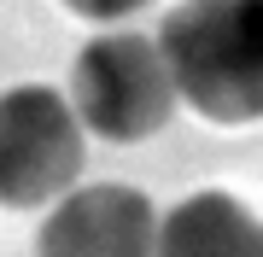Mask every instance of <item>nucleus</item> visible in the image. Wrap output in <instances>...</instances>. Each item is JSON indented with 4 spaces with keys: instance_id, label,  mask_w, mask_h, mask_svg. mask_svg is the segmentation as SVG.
Returning <instances> with one entry per match:
<instances>
[{
    "instance_id": "1",
    "label": "nucleus",
    "mask_w": 263,
    "mask_h": 257,
    "mask_svg": "<svg viewBox=\"0 0 263 257\" xmlns=\"http://www.w3.org/2000/svg\"><path fill=\"white\" fill-rule=\"evenodd\" d=\"M176 94L211 123H263V0H181L158 29Z\"/></svg>"
},
{
    "instance_id": "2",
    "label": "nucleus",
    "mask_w": 263,
    "mask_h": 257,
    "mask_svg": "<svg viewBox=\"0 0 263 257\" xmlns=\"http://www.w3.org/2000/svg\"><path fill=\"white\" fill-rule=\"evenodd\" d=\"M176 76L164 65L158 35L141 29H105L94 35L70 65V111L100 141L135 146L158 134L176 111Z\"/></svg>"
},
{
    "instance_id": "3",
    "label": "nucleus",
    "mask_w": 263,
    "mask_h": 257,
    "mask_svg": "<svg viewBox=\"0 0 263 257\" xmlns=\"http://www.w3.org/2000/svg\"><path fill=\"white\" fill-rule=\"evenodd\" d=\"M82 175V123L47 82L0 94V205L29 210L65 199Z\"/></svg>"
},
{
    "instance_id": "4",
    "label": "nucleus",
    "mask_w": 263,
    "mask_h": 257,
    "mask_svg": "<svg viewBox=\"0 0 263 257\" xmlns=\"http://www.w3.org/2000/svg\"><path fill=\"white\" fill-rule=\"evenodd\" d=\"M158 246V210L141 187H70L41 222L35 257H152Z\"/></svg>"
},
{
    "instance_id": "5",
    "label": "nucleus",
    "mask_w": 263,
    "mask_h": 257,
    "mask_svg": "<svg viewBox=\"0 0 263 257\" xmlns=\"http://www.w3.org/2000/svg\"><path fill=\"white\" fill-rule=\"evenodd\" d=\"M152 257H263V222L234 193H193L158 216Z\"/></svg>"
},
{
    "instance_id": "6",
    "label": "nucleus",
    "mask_w": 263,
    "mask_h": 257,
    "mask_svg": "<svg viewBox=\"0 0 263 257\" xmlns=\"http://www.w3.org/2000/svg\"><path fill=\"white\" fill-rule=\"evenodd\" d=\"M65 6L76 12V18H94V24H117V18H129V12L152 6V0H65Z\"/></svg>"
}]
</instances>
